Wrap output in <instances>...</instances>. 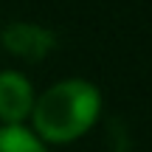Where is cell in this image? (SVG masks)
Instances as JSON below:
<instances>
[{"mask_svg":"<svg viewBox=\"0 0 152 152\" xmlns=\"http://www.w3.org/2000/svg\"><path fill=\"white\" fill-rule=\"evenodd\" d=\"M99 110H102V96L96 87L85 79H68L34 99L31 121L39 138L68 144L96 124Z\"/></svg>","mask_w":152,"mask_h":152,"instance_id":"6da1fadb","label":"cell"},{"mask_svg":"<svg viewBox=\"0 0 152 152\" xmlns=\"http://www.w3.org/2000/svg\"><path fill=\"white\" fill-rule=\"evenodd\" d=\"M0 42L9 54L20 56L28 62H39L54 51L56 37L42 26H34V23H9V26L0 31Z\"/></svg>","mask_w":152,"mask_h":152,"instance_id":"7a4b0ae2","label":"cell"},{"mask_svg":"<svg viewBox=\"0 0 152 152\" xmlns=\"http://www.w3.org/2000/svg\"><path fill=\"white\" fill-rule=\"evenodd\" d=\"M34 107V90L31 82L17 71L0 73V121L20 124L26 115H31Z\"/></svg>","mask_w":152,"mask_h":152,"instance_id":"3957f363","label":"cell"},{"mask_svg":"<svg viewBox=\"0 0 152 152\" xmlns=\"http://www.w3.org/2000/svg\"><path fill=\"white\" fill-rule=\"evenodd\" d=\"M0 152H45V147L20 124H6L0 127Z\"/></svg>","mask_w":152,"mask_h":152,"instance_id":"277c9868","label":"cell"}]
</instances>
